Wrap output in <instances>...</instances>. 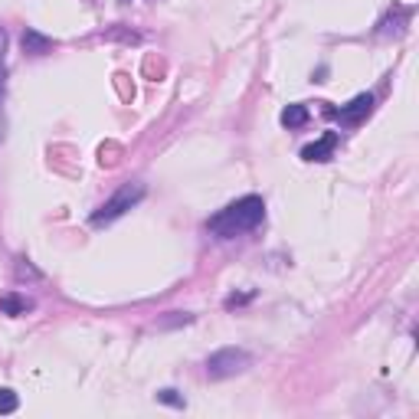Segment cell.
Instances as JSON below:
<instances>
[{
  "label": "cell",
  "instance_id": "8fae6325",
  "mask_svg": "<svg viewBox=\"0 0 419 419\" xmlns=\"http://www.w3.org/2000/svg\"><path fill=\"white\" fill-rule=\"evenodd\" d=\"M0 141H4V66H0Z\"/></svg>",
  "mask_w": 419,
  "mask_h": 419
},
{
  "label": "cell",
  "instance_id": "9c48e42d",
  "mask_svg": "<svg viewBox=\"0 0 419 419\" xmlns=\"http://www.w3.org/2000/svg\"><path fill=\"white\" fill-rule=\"evenodd\" d=\"M20 406V400H17V393L13 390H7V387H0V413H13Z\"/></svg>",
  "mask_w": 419,
  "mask_h": 419
},
{
  "label": "cell",
  "instance_id": "7a4b0ae2",
  "mask_svg": "<svg viewBox=\"0 0 419 419\" xmlns=\"http://www.w3.org/2000/svg\"><path fill=\"white\" fill-rule=\"evenodd\" d=\"M141 197H144V187H141V183H128V187H122V191L115 193L112 200L102 203V207L92 213V223H96V226H102V223H112V219L122 217L124 210H131L134 203L141 200Z\"/></svg>",
  "mask_w": 419,
  "mask_h": 419
},
{
  "label": "cell",
  "instance_id": "30bf717a",
  "mask_svg": "<svg viewBox=\"0 0 419 419\" xmlns=\"http://www.w3.org/2000/svg\"><path fill=\"white\" fill-rule=\"evenodd\" d=\"M157 403H164V406H174V410H183V397L177 390H161V393H157Z\"/></svg>",
  "mask_w": 419,
  "mask_h": 419
},
{
  "label": "cell",
  "instance_id": "8992f818",
  "mask_svg": "<svg viewBox=\"0 0 419 419\" xmlns=\"http://www.w3.org/2000/svg\"><path fill=\"white\" fill-rule=\"evenodd\" d=\"M334 148H337V134H334V131H328V134H324V138H321V141L308 144L305 151H302V157H305V161H331Z\"/></svg>",
  "mask_w": 419,
  "mask_h": 419
},
{
  "label": "cell",
  "instance_id": "ba28073f",
  "mask_svg": "<svg viewBox=\"0 0 419 419\" xmlns=\"http://www.w3.org/2000/svg\"><path fill=\"white\" fill-rule=\"evenodd\" d=\"M0 308H4V314H23L27 311V302L17 295H4L0 298Z\"/></svg>",
  "mask_w": 419,
  "mask_h": 419
},
{
  "label": "cell",
  "instance_id": "3957f363",
  "mask_svg": "<svg viewBox=\"0 0 419 419\" xmlns=\"http://www.w3.org/2000/svg\"><path fill=\"white\" fill-rule=\"evenodd\" d=\"M252 363L246 351H236V347H226V351H217L207 361V373L213 380H223V377H233V373H243Z\"/></svg>",
  "mask_w": 419,
  "mask_h": 419
},
{
  "label": "cell",
  "instance_id": "5b68a950",
  "mask_svg": "<svg viewBox=\"0 0 419 419\" xmlns=\"http://www.w3.org/2000/svg\"><path fill=\"white\" fill-rule=\"evenodd\" d=\"M20 43H23V53H30V56H46V53H53V39L43 37L39 30H23V37H20Z\"/></svg>",
  "mask_w": 419,
  "mask_h": 419
},
{
  "label": "cell",
  "instance_id": "277c9868",
  "mask_svg": "<svg viewBox=\"0 0 419 419\" xmlns=\"http://www.w3.org/2000/svg\"><path fill=\"white\" fill-rule=\"evenodd\" d=\"M370 108H373V96H370V92H363V96L351 98L341 112H328V115H337V122H341V124H361L363 118L370 115Z\"/></svg>",
  "mask_w": 419,
  "mask_h": 419
},
{
  "label": "cell",
  "instance_id": "6da1fadb",
  "mask_svg": "<svg viewBox=\"0 0 419 419\" xmlns=\"http://www.w3.org/2000/svg\"><path fill=\"white\" fill-rule=\"evenodd\" d=\"M262 219H266V203H262V197H243V200L229 203L226 210H219L217 217H210L207 229L219 239H233V236H239V233L256 229Z\"/></svg>",
  "mask_w": 419,
  "mask_h": 419
},
{
  "label": "cell",
  "instance_id": "7c38bea8",
  "mask_svg": "<svg viewBox=\"0 0 419 419\" xmlns=\"http://www.w3.org/2000/svg\"><path fill=\"white\" fill-rule=\"evenodd\" d=\"M4 49H7V33L0 30V66H4Z\"/></svg>",
  "mask_w": 419,
  "mask_h": 419
},
{
  "label": "cell",
  "instance_id": "52a82bcc",
  "mask_svg": "<svg viewBox=\"0 0 419 419\" xmlns=\"http://www.w3.org/2000/svg\"><path fill=\"white\" fill-rule=\"evenodd\" d=\"M282 124H285V128H302V124H308V108L305 105H288L285 112H282Z\"/></svg>",
  "mask_w": 419,
  "mask_h": 419
}]
</instances>
